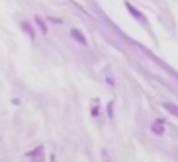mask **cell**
<instances>
[{
  "instance_id": "6",
  "label": "cell",
  "mask_w": 178,
  "mask_h": 162,
  "mask_svg": "<svg viewBox=\"0 0 178 162\" xmlns=\"http://www.w3.org/2000/svg\"><path fill=\"white\" fill-rule=\"evenodd\" d=\"M163 107H164V109H166V111H168L170 115L178 117V106H176V104H170V102H164V104H163Z\"/></svg>"
},
{
  "instance_id": "1",
  "label": "cell",
  "mask_w": 178,
  "mask_h": 162,
  "mask_svg": "<svg viewBox=\"0 0 178 162\" xmlns=\"http://www.w3.org/2000/svg\"><path fill=\"white\" fill-rule=\"evenodd\" d=\"M151 133L159 135V137L164 135V119H163V117H159V119H155L153 123H151Z\"/></svg>"
},
{
  "instance_id": "8",
  "label": "cell",
  "mask_w": 178,
  "mask_h": 162,
  "mask_svg": "<svg viewBox=\"0 0 178 162\" xmlns=\"http://www.w3.org/2000/svg\"><path fill=\"white\" fill-rule=\"evenodd\" d=\"M90 115H92L94 119H100V107L98 106H92V107H90Z\"/></svg>"
},
{
  "instance_id": "10",
  "label": "cell",
  "mask_w": 178,
  "mask_h": 162,
  "mask_svg": "<svg viewBox=\"0 0 178 162\" xmlns=\"http://www.w3.org/2000/svg\"><path fill=\"white\" fill-rule=\"evenodd\" d=\"M49 22H51V23H63V20H59V18H49Z\"/></svg>"
},
{
  "instance_id": "3",
  "label": "cell",
  "mask_w": 178,
  "mask_h": 162,
  "mask_svg": "<svg viewBox=\"0 0 178 162\" xmlns=\"http://www.w3.org/2000/svg\"><path fill=\"white\" fill-rule=\"evenodd\" d=\"M70 37H73V39H75V41L78 43V45H82V47H86V45H88V41H86L84 33L80 31V29H76V28H73V29H70Z\"/></svg>"
},
{
  "instance_id": "2",
  "label": "cell",
  "mask_w": 178,
  "mask_h": 162,
  "mask_svg": "<svg viewBox=\"0 0 178 162\" xmlns=\"http://www.w3.org/2000/svg\"><path fill=\"white\" fill-rule=\"evenodd\" d=\"M125 10H127V12H129V14H131V16H133L135 20H139V22L143 23V26H147V18H145L143 14H141V12H139V10L135 8V6H131L129 2H125Z\"/></svg>"
},
{
  "instance_id": "7",
  "label": "cell",
  "mask_w": 178,
  "mask_h": 162,
  "mask_svg": "<svg viewBox=\"0 0 178 162\" xmlns=\"http://www.w3.org/2000/svg\"><path fill=\"white\" fill-rule=\"evenodd\" d=\"M29 158H43V147H37V148H33L31 153H28Z\"/></svg>"
},
{
  "instance_id": "5",
  "label": "cell",
  "mask_w": 178,
  "mask_h": 162,
  "mask_svg": "<svg viewBox=\"0 0 178 162\" xmlns=\"http://www.w3.org/2000/svg\"><path fill=\"white\" fill-rule=\"evenodd\" d=\"M33 22H35V26H37L39 29H41V33H43V35H47V31H49V28H47L45 20H43L41 16H35V18H33Z\"/></svg>"
},
{
  "instance_id": "9",
  "label": "cell",
  "mask_w": 178,
  "mask_h": 162,
  "mask_svg": "<svg viewBox=\"0 0 178 162\" xmlns=\"http://www.w3.org/2000/svg\"><path fill=\"white\" fill-rule=\"evenodd\" d=\"M108 117H110V119H114V102L108 104Z\"/></svg>"
},
{
  "instance_id": "4",
  "label": "cell",
  "mask_w": 178,
  "mask_h": 162,
  "mask_svg": "<svg viewBox=\"0 0 178 162\" xmlns=\"http://www.w3.org/2000/svg\"><path fill=\"white\" fill-rule=\"evenodd\" d=\"M20 28L28 33L29 39H35V31H33V28H31V23H29V22H20Z\"/></svg>"
}]
</instances>
